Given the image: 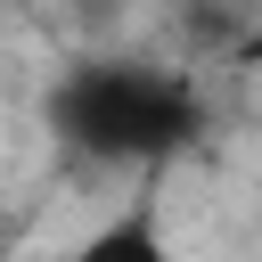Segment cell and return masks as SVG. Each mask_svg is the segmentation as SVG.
<instances>
[{"instance_id": "cell-3", "label": "cell", "mask_w": 262, "mask_h": 262, "mask_svg": "<svg viewBox=\"0 0 262 262\" xmlns=\"http://www.w3.org/2000/svg\"><path fill=\"white\" fill-rule=\"evenodd\" d=\"M237 57H246V66H254V82H262V25L246 33V49H237Z\"/></svg>"}, {"instance_id": "cell-1", "label": "cell", "mask_w": 262, "mask_h": 262, "mask_svg": "<svg viewBox=\"0 0 262 262\" xmlns=\"http://www.w3.org/2000/svg\"><path fill=\"white\" fill-rule=\"evenodd\" d=\"M66 147H82L90 164H156L172 147L196 139L205 106L196 90L172 74V66H131V57H98V66H74L49 98Z\"/></svg>"}, {"instance_id": "cell-2", "label": "cell", "mask_w": 262, "mask_h": 262, "mask_svg": "<svg viewBox=\"0 0 262 262\" xmlns=\"http://www.w3.org/2000/svg\"><path fill=\"white\" fill-rule=\"evenodd\" d=\"M66 262H180V254H172V237L156 229V213H147V205H131V213H115L106 229H90Z\"/></svg>"}]
</instances>
